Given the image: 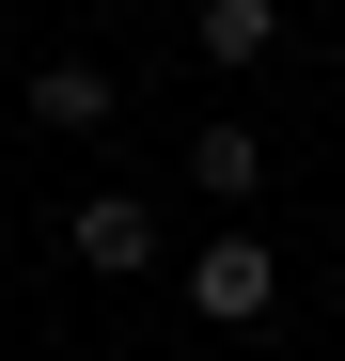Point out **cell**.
I'll return each mask as SVG.
<instances>
[{
    "label": "cell",
    "instance_id": "6da1fadb",
    "mask_svg": "<svg viewBox=\"0 0 345 361\" xmlns=\"http://www.w3.org/2000/svg\"><path fill=\"white\" fill-rule=\"evenodd\" d=\"M172 298H189L204 330H267V314H282V252H267L251 220H220L204 252H189V283H172Z\"/></svg>",
    "mask_w": 345,
    "mask_h": 361
},
{
    "label": "cell",
    "instance_id": "5b68a950",
    "mask_svg": "<svg viewBox=\"0 0 345 361\" xmlns=\"http://www.w3.org/2000/svg\"><path fill=\"white\" fill-rule=\"evenodd\" d=\"M189 47H204L220 79H251V63H282V0H204V16H189Z\"/></svg>",
    "mask_w": 345,
    "mask_h": 361
},
{
    "label": "cell",
    "instance_id": "7a4b0ae2",
    "mask_svg": "<svg viewBox=\"0 0 345 361\" xmlns=\"http://www.w3.org/2000/svg\"><path fill=\"white\" fill-rule=\"evenodd\" d=\"M63 252H79L94 283H142V267H157V204H142V189H79V220H63Z\"/></svg>",
    "mask_w": 345,
    "mask_h": 361
},
{
    "label": "cell",
    "instance_id": "3957f363",
    "mask_svg": "<svg viewBox=\"0 0 345 361\" xmlns=\"http://www.w3.org/2000/svg\"><path fill=\"white\" fill-rule=\"evenodd\" d=\"M110 110H126L110 63H79V47H63V63H32V126H47V142H110Z\"/></svg>",
    "mask_w": 345,
    "mask_h": 361
},
{
    "label": "cell",
    "instance_id": "277c9868",
    "mask_svg": "<svg viewBox=\"0 0 345 361\" xmlns=\"http://www.w3.org/2000/svg\"><path fill=\"white\" fill-rule=\"evenodd\" d=\"M267 173H282V157H267V142H251V126H236V110H220V126H204V142H189V189H204V204H220V220H251V204H267Z\"/></svg>",
    "mask_w": 345,
    "mask_h": 361
}]
</instances>
